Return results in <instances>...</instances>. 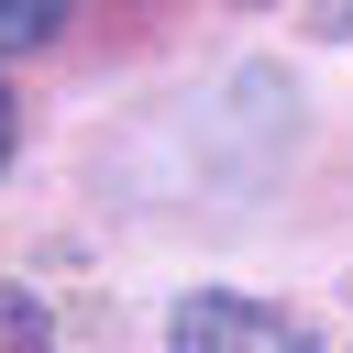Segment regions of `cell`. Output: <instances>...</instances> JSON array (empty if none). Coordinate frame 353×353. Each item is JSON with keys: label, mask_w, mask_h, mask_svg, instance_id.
Here are the masks:
<instances>
[{"label": "cell", "mask_w": 353, "mask_h": 353, "mask_svg": "<svg viewBox=\"0 0 353 353\" xmlns=\"http://www.w3.org/2000/svg\"><path fill=\"white\" fill-rule=\"evenodd\" d=\"M165 342L176 353H309V320L265 309V298H232V287H199V298H176Z\"/></svg>", "instance_id": "1"}, {"label": "cell", "mask_w": 353, "mask_h": 353, "mask_svg": "<svg viewBox=\"0 0 353 353\" xmlns=\"http://www.w3.org/2000/svg\"><path fill=\"white\" fill-rule=\"evenodd\" d=\"M0 353H44V298L0 276Z\"/></svg>", "instance_id": "2"}, {"label": "cell", "mask_w": 353, "mask_h": 353, "mask_svg": "<svg viewBox=\"0 0 353 353\" xmlns=\"http://www.w3.org/2000/svg\"><path fill=\"white\" fill-rule=\"evenodd\" d=\"M55 22H66L55 0H0V44H11V55H22V44H44Z\"/></svg>", "instance_id": "3"}, {"label": "cell", "mask_w": 353, "mask_h": 353, "mask_svg": "<svg viewBox=\"0 0 353 353\" xmlns=\"http://www.w3.org/2000/svg\"><path fill=\"white\" fill-rule=\"evenodd\" d=\"M11 143H22V110H11V77H0V165H11Z\"/></svg>", "instance_id": "4"}]
</instances>
